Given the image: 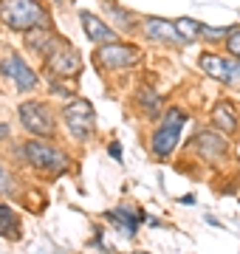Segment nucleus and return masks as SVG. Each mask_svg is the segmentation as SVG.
<instances>
[{
    "instance_id": "obj_18",
    "label": "nucleus",
    "mask_w": 240,
    "mask_h": 254,
    "mask_svg": "<svg viewBox=\"0 0 240 254\" xmlns=\"http://www.w3.org/2000/svg\"><path fill=\"white\" fill-rule=\"evenodd\" d=\"M136 105H139V110L144 113V116H153V113H158L161 99H158V93L153 91V88H141L139 96H136Z\"/></svg>"
},
{
    "instance_id": "obj_1",
    "label": "nucleus",
    "mask_w": 240,
    "mask_h": 254,
    "mask_svg": "<svg viewBox=\"0 0 240 254\" xmlns=\"http://www.w3.org/2000/svg\"><path fill=\"white\" fill-rule=\"evenodd\" d=\"M0 23L11 31H37L48 28L51 17L40 0H0Z\"/></svg>"
},
{
    "instance_id": "obj_14",
    "label": "nucleus",
    "mask_w": 240,
    "mask_h": 254,
    "mask_svg": "<svg viewBox=\"0 0 240 254\" xmlns=\"http://www.w3.org/2000/svg\"><path fill=\"white\" fill-rule=\"evenodd\" d=\"M212 125L221 127L223 133H235L238 130V119H235V113H232V105L229 102H218L212 110Z\"/></svg>"
},
{
    "instance_id": "obj_8",
    "label": "nucleus",
    "mask_w": 240,
    "mask_h": 254,
    "mask_svg": "<svg viewBox=\"0 0 240 254\" xmlns=\"http://www.w3.org/2000/svg\"><path fill=\"white\" fill-rule=\"evenodd\" d=\"M0 73H3L20 93H28V91L37 88V73L31 71V68L26 65V60H20L17 54H9L3 63H0Z\"/></svg>"
},
{
    "instance_id": "obj_10",
    "label": "nucleus",
    "mask_w": 240,
    "mask_h": 254,
    "mask_svg": "<svg viewBox=\"0 0 240 254\" xmlns=\"http://www.w3.org/2000/svg\"><path fill=\"white\" fill-rule=\"evenodd\" d=\"M192 144H195V150H198V155H201L203 161H209V164H218L223 155H226V150H229L226 138H223L221 133H215V130H203V133H198Z\"/></svg>"
},
{
    "instance_id": "obj_6",
    "label": "nucleus",
    "mask_w": 240,
    "mask_h": 254,
    "mask_svg": "<svg viewBox=\"0 0 240 254\" xmlns=\"http://www.w3.org/2000/svg\"><path fill=\"white\" fill-rule=\"evenodd\" d=\"M96 63L108 71H121V68H133L139 65L141 51L136 46H124V43H108V46L96 48Z\"/></svg>"
},
{
    "instance_id": "obj_16",
    "label": "nucleus",
    "mask_w": 240,
    "mask_h": 254,
    "mask_svg": "<svg viewBox=\"0 0 240 254\" xmlns=\"http://www.w3.org/2000/svg\"><path fill=\"white\" fill-rule=\"evenodd\" d=\"M99 3L105 6V11L111 14V20L121 28V31H130V28H133V14H130L124 6H119L116 0H99Z\"/></svg>"
},
{
    "instance_id": "obj_25",
    "label": "nucleus",
    "mask_w": 240,
    "mask_h": 254,
    "mask_svg": "<svg viewBox=\"0 0 240 254\" xmlns=\"http://www.w3.org/2000/svg\"><path fill=\"white\" fill-rule=\"evenodd\" d=\"M6 136H9V127H6V125H3V122H0V141H3V138H6Z\"/></svg>"
},
{
    "instance_id": "obj_19",
    "label": "nucleus",
    "mask_w": 240,
    "mask_h": 254,
    "mask_svg": "<svg viewBox=\"0 0 240 254\" xmlns=\"http://www.w3.org/2000/svg\"><path fill=\"white\" fill-rule=\"evenodd\" d=\"M201 26H203V23H198V20H192V17H178V20H176V28L181 31V37H184L186 43L198 40V34H201Z\"/></svg>"
},
{
    "instance_id": "obj_11",
    "label": "nucleus",
    "mask_w": 240,
    "mask_h": 254,
    "mask_svg": "<svg viewBox=\"0 0 240 254\" xmlns=\"http://www.w3.org/2000/svg\"><path fill=\"white\" fill-rule=\"evenodd\" d=\"M79 68H82V60L76 54V48H71L68 43H62L48 57V71L54 76H74V73H79Z\"/></svg>"
},
{
    "instance_id": "obj_24",
    "label": "nucleus",
    "mask_w": 240,
    "mask_h": 254,
    "mask_svg": "<svg viewBox=\"0 0 240 254\" xmlns=\"http://www.w3.org/2000/svg\"><path fill=\"white\" fill-rule=\"evenodd\" d=\"M111 155L116 158V161H121V147H119V141H111Z\"/></svg>"
},
{
    "instance_id": "obj_4",
    "label": "nucleus",
    "mask_w": 240,
    "mask_h": 254,
    "mask_svg": "<svg viewBox=\"0 0 240 254\" xmlns=\"http://www.w3.org/2000/svg\"><path fill=\"white\" fill-rule=\"evenodd\" d=\"M17 113H20V125L26 127L34 138H51L57 133V119L46 102L28 99L20 105Z\"/></svg>"
},
{
    "instance_id": "obj_3",
    "label": "nucleus",
    "mask_w": 240,
    "mask_h": 254,
    "mask_svg": "<svg viewBox=\"0 0 240 254\" xmlns=\"http://www.w3.org/2000/svg\"><path fill=\"white\" fill-rule=\"evenodd\" d=\"M186 125V113L178 108H170L164 113V119H161V125L156 127V133H153V141H150V150H153V155H158V158H167V155L176 150L178 138H181V130H184Z\"/></svg>"
},
{
    "instance_id": "obj_12",
    "label": "nucleus",
    "mask_w": 240,
    "mask_h": 254,
    "mask_svg": "<svg viewBox=\"0 0 240 254\" xmlns=\"http://www.w3.org/2000/svg\"><path fill=\"white\" fill-rule=\"evenodd\" d=\"M79 23L85 28V37L96 43V46H108V43H116V31H113L105 20H99L91 11H79Z\"/></svg>"
},
{
    "instance_id": "obj_13",
    "label": "nucleus",
    "mask_w": 240,
    "mask_h": 254,
    "mask_svg": "<svg viewBox=\"0 0 240 254\" xmlns=\"http://www.w3.org/2000/svg\"><path fill=\"white\" fill-rule=\"evenodd\" d=\"M62 46L60 40H57L48 28H37V31H28V37H26V48L31 51V54H40L43 60H48V57L54 54L57 48Z\"/></svg>"
},
{
    "instance_id": "obj_20",
    "label": "nucleus",
    "mask_w": 240,
    "mask_h": 254,
    "mask_svg": "<svg viewBox=\"0 0 240 254\" xmlns=\"http://www.w3.org/2000/svg\"><path fill=\"white\" fill-rule=\"evenodd\" d=\"M62 79H51L48 82V91H51V96H62V99H76V91L71 88V85H60Z\"/></svg>"
},
{
    "instance_id": "obj_5",
    "label": "nucleus",
    "mask_w": 240,
    "mask_h": 254,
    "mask_svg": "<svg viewBox=\"0 0 240 254\" xmlns=\"http://www.w3.org/2000/svg\"><path fill=\"white\" fill-rule=\"evenodd\" d=\"M62 119L68 133L76 138V141H88L93 136V125H96V116H93V108L88 99H71L62 108Z\"/></svg>"
},
{
    "instance_id": "obj_17",
    "label": "nucleus",
    "mask_w": 240,
    "mask_h": 254,
    "mask_svg": "<svg viewBox=\"0 0 240 254\" xmlns=\"http://www.w3.org/2000/svg\"><path fill=\"white\" fill-rule=\"evenodd\" d=\"M17 235H20L17 215H14L9 206L0 203V237H17Z\"/></svg>"
},
{
    "instance_id": "obj_7",
    "label": "nucleus",
    "mask_w": 240,
    "mask_h": 254,
    "mask_svg": "<svg viewBox=\"0 0 240 254\" xmlns=\"http://www.w3.org/2000/svg\"><path fill=\"white\" fill-rule=\"evenodd\" d=\"M201 68L203 73H209L212 79L223 82V85H240V60H229L221 54H201Z\"/></svg>"
},
{
    "instance_id": "obj_15",
    "label": "nucleus",
    "mask_w": 240,
    "mask_h": 254,
    "mask_svg": "<svg viewBox=\"0 0 240 254\" xmlns=\"http://www.w3.org/2000/svg\"><path fill=\"white\" fill-rule=\"evenodd\" d=\"M108 220H111L113 226H119L124 235H136V229H139V218H133V212L130 209H111L108 212Z\"/></svg>"
},
{
    "instance_id": "obj_23",
    "label": "nucleus",
    "mask_w": 240,
    "mask_h": 254,
    "mask_svg": "<svg viewBox=\"0 0 240 254\" xmlns=\"http://www.w3.org/2000/svg\"><path fill=\"white\" fill-rule=\"evenodd\" d=\"M11 190H14V187H11V175L6 173V167L0 164V195H9Z\"/></svg>"
},
{
    "instance_id": "obj_9",
    "label": "nucleus",
    "mask_w": 240,
    "mask_h": 254,
    "mask_svg": "<svg viewBox=\"0 0 240 254\" xmlns=\"http://www.w3.org/2000/svg\"><path fill=\"white\" fill-rule=\"evenodd\" d=\"M141 28H144V37L153 40V43H164V46H186V40L181 37V31L176 28V23L161 17H144L141 20Z\"/></svg>"
},
{
    "instance_id": "obj_2",
    "label": "nucleus",
    "mask_w": 240,
    "mask_h": 254,
    "mask_svg": "<svg viewBox=\"0 0 240 254\" xmlns=\"http://www.w3.org/2000/svg\"><path fill=\"white\" fill-rule=\"evenodd\" d=\"M23 158H26L34 170L51 173V175L65 173L68 164H71L68 153L60 150L57 144H51V141H46V138H31V141H26V144H23Z\"/></svg>"
},
{
    "instance_id": "obj_21",
    "label": "nucleus",
    "mask_w": 240,
    "mask_h": 254,
    "mask_svg": "<svg viewBox=\"0 0 240 254\" xmlns=\"http://www.w3.org/2000/svg\"><path fill=\"white\" fill-rule=\"evenodd\" d=\"M232 34V28H212V26H201V37L203 40H209V43H218L221 37Z\"/></svg>"
},
{
    "instance_id": "obj_22",
    "label": "nucleus",
    "mask_w": 240,
    "mask_h": 254,
    "mask_svg": "<svg viewBox=\"0 0 240 254\" xmlns=\"http://www.w3.org/2000/svg\"><path fill=\"white\" fill-rule=\"evenodd\" d=\"M226 48H229L232 57H238L240 60V28H232V34L226 37Z\"/></svg>"
}]
</instances>
